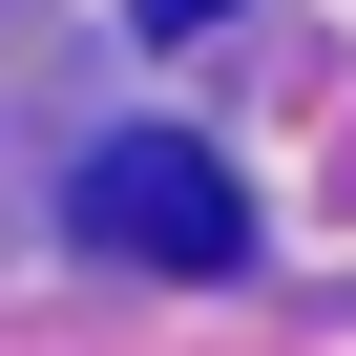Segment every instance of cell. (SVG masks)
<instances>
[{
	"mask_svg": "<svg viewBox=\"0 0 356 356\" xmlns=\"http://www.w3.org/2000/svg\"><path fill=\"white\" fill-rule=\"evenodd\" d=\"M84 252H126V273H231L252 252V210H231V168L189 147V126H126V147H84Z\"/></svg>",
	"mask_w": 356,
	"mask_h": 356,
	"instance_id": "obj_1",
	"label": "cell"
},
{
	"mask_svg": "<svg viewBox=\"0 0 356 356\" xmlns=\"http://www.w3.org/2000/svg\"><path fill=\"white\" fill-rule=\"evenodd\" d=\"M147 22H231V0H147Z\"/></svg>",
	"mask_w": 356,
	"mask_h": 356,
	"instance_id": "obj_2",
	"label": "cell"
}]
</instances>
